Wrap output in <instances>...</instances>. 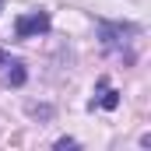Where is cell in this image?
Returning a JSON list of instances; mask_svg holds the SVG:
<instances>
[{
  "label": "cell",
  "instance_id": "cell-1",
  "mask_svg": "<svg viewBox=\"0 0 151 151\" xmlns=\"http://www.w3.org/2000/svg\"><path fill=\"white\" fill-rule=\"evenodd\" d=\"M42 32H49V14H46V11L21 14L18 25H14V35L18 39H32V35H42Z\"/></svg>",
  "mask_w": 151,
  "mask_h": 151
},
{
  "label": "cell",
  "instance_id": "cell-2",
  "mask_svg": "<svg viewBox=\"0 0 151 151\" xmlns=\"http://www.w3.org/2000/svg\"><path fill=\"white\" fill-rule=\"evenodd\" d=\"M0 63H4V81H7V84H14V88H21V84H25V63H21V60H7V56H4V53H0Z\"/></svg>",
  "mask_w": 151,
  "mask_h": 151
},
{
  "label": "cell",
  "instance_id": "cell-3",
  "mask_svg": "<svg viewBox=\"0 0 151 151\" xmlns=\"http://www.w3.org/2000/svg\"><path fill=\"white\" fill-rule=\"evenodd\" d=\"M99 106H102V109H116V106H119V91H113L106 81H102V99H99Z\"/></svg>",
  "mask_w": 151,
  "mask_h": 151
},
{
  "label": "cell",
  "instance_id": "cell-4",
  "mask_svg": "<svg viewBox=\"0 0 151 151\" xmlns=\"http://www.w3.org/2000/svg\"><path fill=\"white\" fill-rule=\"evenodd\" d=\"M56 148H77V141H70V137H60V141H56Z\"/></svg>",
  "mask_w": 151,
  "mask_h": 151
},
{
  "label": "cell",
  "instance_id": "cell-5",
  "mask_svg": "<svg viewBox=\"0 0 151 151\" xmlns=\"http://www.w3.org/2000/svg\"><path fill=\"white\" fill-rule=\"evenodd\" d=\"M0 11H4V0H0Z\"/></svg>",
  "mask_w": 151,
  "mask_h": 151
}]
</instances>
